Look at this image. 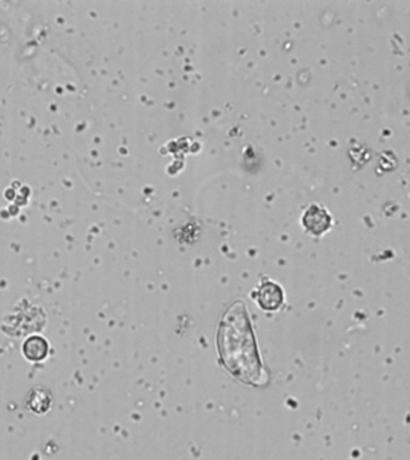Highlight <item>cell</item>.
Returning <instances> with one entry per match:
<instances>
[{
    "instance_id": "obj_4",
    "label": "cell",
    "mask_w": 410,
    "mask_h": 460,
    "mask_svg": "<svg viewBox=\"0 0 410 460\" xmlns=\"http://www.w3.org/2000/svg\"><path fill=\"white\" fill-rule=\"evenodd\" d=\"M22 350L25 359L33 362H40L49 356V342L41 335H31L23 343Z\"/></svg>"
},
{
    "instance_id": "obj_5",
    "label": "cell",
    "mask_w": 410,
    "mask_h": 460,
    "mask_svg": "<svg viewBox=\"0 0 410 460\" xmlns=\"http://www.w3.org/2000/svg\"><path fill=\"white\" fill-rule=\"evenodd\" d=\"M52 405V397L47 389L35 387L30 391L27 398V407L35 413H44Z\"/></svg>"
},
{
    "instance_id": "obj_1",
    "label": "cell",
    "mask_w": 410,
    "mask_h": 460,
    "mask_svg": "<svg viewBox=\"0 0 410 460\" xmlns=\"http://www.w3.org/2000/svg\"><path fill=\"white\" fill-rule=\"evenodd\" d=\"M245 303H234L223 316L218 330V350L228 370L242 383H261L263 367Z\"/></svg>"
},
{
    "instance_id": "obj_3",
    "label": "cell",
    "mask_w": 410,
    "mask_h": 460,
    "mask_svg": "<svg viewBox=\"0 0 410 460\" xmlns=\"http://www.w3.org/2000/svg\"><path fill=\"white\" fill-rule=\"evenodd\" d=\"M301 222L305 229L314 236H320L325 234L333 223V218L322 206L313 204L305 211L301 217Z\"/></svg>"
},
{
    "instance_id": "obj_2",
    "label": "cell",
    "mask_w": 410,
    "mask_h": 460,
    "mask_svg": "<svg viewBox=\"0 0 410 460\" xmlns=\"http://www.w3.org/2000/svg\"><path fill=\"white\" fill-rule=\"evenodd\" d=\"M251 296L263 311H280L285 303L283 289L280 284L270 279H263L261 284L251 292Z\"/></svg>"
}]
</instances>
